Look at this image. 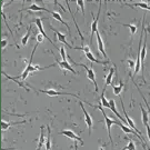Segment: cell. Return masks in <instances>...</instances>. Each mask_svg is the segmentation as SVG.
Instances as JSON below:
<instances>
[{
  "mask_svg": "<svg viewBox=\"0 0 150 150\" xmlns=\"http://www.w3.org/2000/svg\"><path fill=\"white\" fill-rule=\"evenodd\" d=\"M93 107L98 108V109H100V110H101L102 115H103V118H105V121H106V126H107L109 140H110V144H111V146H112V149H113V141H112V138H111V126H112V125H120L121 122H120V121H118V120H112L110 117H108L107 113H106V111L103 110V107H102L100 103H99L98 106H95V105H93Z\"/></svg>",
  "mask_w": 150,
  "mask_h": 150,
  "instance_id": "cell-1",
  "label": "cell"
},
{
  "mask_svg": "<svg viewBox=\"0 0 150 150\" xmlns=\"http://www.w3.org/2000/svg\"><path fill=\"white\" fill-rule=\"evenodd\" d=\"M77 64V66H81V67L85 68V70H86V72H87V77L89 78V80H91L93 82V85H95V90L98 91V83H97V81H96V74H95L93 69L87 67L86 64Z\"/></svg>",
  "mask_w": 150,
  "mask_h": 150,
  "instance_id": "cell-2",
  "label": "cell"
},
{
  "mask_svg": "<svg viewBox=\"0 0 150 150\" xmlns=\"http://www.w3.org/2000/svg\"><path fill=\"white\" fill-rule=\"evenodd\" d=\"M120 127H121V129H122L123 131L126 132V134H134V136H136V137H138V139L140 140V142H141V146H142V148L144 149H147V145H146V142L144 141V139H142V137L141 136H139V134H137L136 131H134V129L129 128L128 126H126V125H123L122 122L119 125Z\"/></svg>",
  "mask_w": 150,
  "mask_h": 150,
  "instance_id": "cell-3",
  "label": "cell"
},
{
  "mask_svg": "<svg viewBox=\"0 0 150 150\" xmlns=\"http://www.w3.org/2000/svg\"><path fill=\"white\" fill-rule=\"evenodd\" d=\"M79 106L81 107L82 112H83V115H85V121H86V125H87V127H88V130H89V134H91V130H92V126H93L92 118H91L90 115L87 112L86 108H85V106H83L82 101H79Z\"/></svg>",
  "mask_w": 150,
  "mask_h": 150,
  "instance_id": "cell-4",
  "label": "cell"
},
{
  "mask_svg": "<svg viewBox=\"0 0 150 150\" xmlns=\"http://www.w3.org/2000/svg\"><path fill=\"white\" fill-rule=\"evenodd\" d=\"M40 92H43V93H46V95H48V96H51V97H54V96H72L75 97V98H78L79 99V97L77 96V95H74V93H69V92H64V91H56V90H52V89H49V90H39Z\"/></svg>",
  "mask_w": 150,
  "mask_h": 150,
  "instance_id": "cell-5",
  "label": "cell"
},
{
  "mask_svg": "<svg viewBox=\"0 0 150 150\" xmlns=\"http://www.w3.org/2000/svg\"><path fill=\"white\" fill-rule=\"evenodd\" d=\"M33 22L37 25V27H38V29H39V32L42 35L43 37L45 38H47L49 41H50V43L54 46V47H56V45H54V42L50 39V38H48V36H47V33L45 32V30H43V26H42V19L41 18H36V19H33Z\"/></svg>",
  "mask_w": 150,
  "mask_h": 150,
  "instance_id": "cell-6",
  "label": "cell"
},
{
  "mask_svg": "<svg viewBox=\"0 0 150 150\" xmlns=\"http://www.w3.org/2000/svg\"><path fill=\"white\" fill-rule=\"evenodd\" d=\"M59 134H64L66 137H68L70 139L75 140V141H78V142H80L81 145H83V140L81 139L79 136H77V134L72 131V130H62V131H60Z\"/></svg>",
  "mask_w": 150,
  "mask_h": 150,
  "instance_id": "cell-7",
  "label": "cell"
},
{
  "mask_svg": "<svg viewBox=\"0 0 150 150\" xmlns=\"http://www.w3.org/2000/svg\"><path fill=\"white\" fill-rule=\"evenodd\" d=\"M100 10H101V2H100V5H99V11H98V15L95 17L93 22L91 23L90 42H92V37H93V33H97V31H98V19H99V16H100Z\"/></svg>",
  "mask_w": 150,
  "mask_h": 150,
  "instance_id": "cell-8",
  "label": "cell"
},
{
  "mask_svg": "<svg viewBox=\"0 0 150 150\" xmlns=\"http://www.w3.org/2000/svg\"><path fill=\"white\" fill-rule=\"evenodd\" d=\"M121 105H122V109H123V113H125V119L127 120V122H128V126L130 127L131 129H134V130H136V132L137 134H139V136H141V132H140L138 129L136 128V125L134 123V121H132V119L130 118L128 116V113H127V111H126V109H125V106H123V102L121 101Z\"/></svg>",
  "mask_w": 150,
  "mask_h": 150,
  "instance_id": "cell-9",
  "label": "cell"
},
{
  "mask_svg": "<svg viewBox=\"0 0 150 150\" xmlns=\"http://www.w3.org/2000/svg\"><path fill=\"white\" fill-rule=\"evenodd\" d=\"M139 56H140V60H141V66H142V68H144V66H145V58H146V54H147V33H145V43L142 45V47H141V50H140L139 52Z\"/></svg>",
  "mask_w": 150,
  "mask_h": 150,
  "instance_id": "cell-10",
  "label": "cell"
},
{
  "mask_svg": "<svg viewBox=\"0 0 150 150\" xmlns=\"http://www.w3.org/2000/svg\"><path fill=\"white\" fill-rule=\"evenodd\" d=\"M97 45H98V50L99 52H101V54L103 56V58H107V54L105 51V47H103V41H102V38L100 37V33L97 31Z\"/></svg>",
  "mask_w": 150,
  "mask_h": 150,
  "instance_id": "cell-11",
  "label": "cell"
},
{
  "mask_svg": "<svg viewBox=\"0 0 150 150\" xmlns=\"http://www.w3.org/2000/svg\"><path fill=\"white\" fill-rule=\"evenodd\" d=\"M56 62L59 64V67L61 68V69L69 70V71H71L72 74H78V72H77V71H76V70L70 66V64L67 61V60H66V61H62V60H61V61H58V60H56Z\"/></svg>",
  "mask_w": 150,
  "mask_h": 150,
  "instance_id": "cell-12",
  "label": "cell"
},
{
  "mask_svg": "<svg viewBox=\"0 0 150 150\" xmlns=\"http://www.w3.org/2000/svg\"><path fill=\"white\" fill-rule=\"evenodd\" d=\"M49 13H51V16L54 17L56 20H58L59 22H61L62 25H64L66 27H67V29H68V31H69V35H71V31H70V27L68 26V23L64 21V20H62V17L60 16L59 12H57V11H48Z\"/></svg>",
  "mask_w": 150,
  "mask_h": 150,
  "instance_id": "cell-13",
  "label": "cell"
},
{
  "mask_svg": "<svg viewBox=\"0 0 150 150\" xmlns=\"http://www.w3.org/2000/svg\"><path fill=\"white\" fill-rule=\"evenodd\" d=\"M52 30H54V35H56V36L58 37V40H59L60 42L64 43V45H66V47H69L70 49L74 48V47H71V46H70V43L67 42V39H66V36H64V33H61V32H59L58 30H54V29H52Z\"/></svg>",
  "mask_w": 150,
  "mask_h": 150,
  "instance_id": "cell-14",
  "label": "cell"
},
{
  "mask_svg": "<svg viewBox=\"0 0 150 150\" xmlns=\"http://www.w3.org/2000/svg\"><path fill=\"white\" fill-rule=\"evenodd\" d=\"M25 122H26V120H23V121H16V122H8V121H6V120H2V121H1L2 131L8 130L11 126H17V125H21V123H25Z\"/></svg>",
  "mask_w": 150,
  "mask_h": 150,
  "instance_id": "cell-15",
  "label": "cell"
},
{
  "mask_svg": "<svg viewBox=\"0 0 150 150\" xmlns=\"http://www.w3.org/2000/svg\"><path fill=\"white\" fill-rule=\"evenodd\" d=\"M86 54V57L88 58V59L90 60L91 62H95V64H108L109 62V60H106V61H101V60H99V59H97L96 57L92 54V52L91 51H89V52H87V54Z\"/></svg>",
  "mask_w": 150,
  "mask_h": 150,
  "instance_id": "cell-16",
  "label": "cell"
},
{
  "mask_svg": "<svg viewBox=\"0 0 150 150\" xmlns=\"http://www.w3.org/2000/svg\"><path fill=\"white\" fill-rule=\"evenodd\" d=\"M47 139H46V144H45V148L46 150H51V129L49 126H47Z\"/></svg>",
  "mask_w": 150,
  "mask_h": 150,
  "instance_id": "cell-17",
  "label": "cell"
},
{
  "mask_svg": "<svg viewBox=\"0 0 150 150\" xmlns=\"http://www.w3.org/2000/svg\"><path fill=\"white\" fill-rule=\"evenodd\" d=\"M105 91H106V88H103V90L101 92V96H100V100H99V103L101 105L102 107L105 108H110V103L108 101L107 99H106V97H105Z\"/></svg>",
  "mask_w": 150,
  "mask_h": 150,
  "instance_id": "cell-18",
  "label": "cell"
},
{
  "mask_svg": "<svg viewBox=\"0 0 150 150\" xmlns=\"http://www.w3.org/2000/svg\"><path fill=\"white\" fill-rule=\"evenodd\" d=\"M115 67H112L111 69H110V71H109V74H108L107 78H106V85H105V88H107L109 85H111V82H112V77L113 75H115Z\"/></svg>",
  "mask_w": 150,
  "mask_h": 150,
  "instance_id": "cell-19",
  "label": "cell"
},
{
  "mask_svg": "<svg viewBox=\"0 0 150 150\" xmlns=\"http://www.w3.org/2000/svg\"><path fill=\"white\" fill-rule=\"evenodd\" d=\"M28 11L30 10V11H47L48 12L49 10H47L46 8H43V7H40V6H38L37 4H32L29 8L27 9Z\"/></svg>",
  "mask_w": 150,
  "mask_h": 150,
  "instance_id": "cell-20",
  "label": "cell"
},
{
  "mask_svg": "<svg viewBox=\"0 0 150 150\" xmlns=\"http://www.w3.org/2000/svg\"><path fill=\"white\" fill-rule=\"evenodd\" d=\"M30 33H31V26L28 28L26 35L22 37V39H21V45H22V46H26V45H27L28 40H29V37H30Z\"/></svg>",
  "mask_w": 150,
  "mask_h": 150,
  "instance_id": "cell-21",
  "label": "cell"
},
{
  "mask_svg": "<svg viewBox=\"0 0 150 150\" xmlns=\"http://www.w3.org/2000/svg\"><path fill=\"white\" fill-rule=\"evenodd\" d=\"M140 109H141V115H142V122H144V125H147V123H148V121H149L148 113H147V111L144 109V107H142L141 105H140Z\"/></svg>",
  "mask_w": 150,
  "mask_h": 150,
  "instance_id": "cell-22",
  "label": "cell"
},
{
  "mask_svg": "<svg viewBox=\"0 0 150 150\" xmlns=\"http://www.w3.org/2000/svg\"><path fill=\"white\" fill-rule=\"evenodd\" d=\"M113 93L116 95V96H119L120 95V92H121V90H122L123 88V82H120L119 83V86H113Z\"/></svg>",
  "mask_w": 150,
  "mask_h": 150,
  "instance_id": "cell-23",
  "label": "cell"
},
{
  "mask_svg": "<svg viewBox=\"0 0 150 150\" xmlns=\"http://www.w3.org/2000/svg\"><path fill=\"white\" fill-rule=\"evenodd\" d=\"M121 150H136V145H134V142L132 140H129L128 145Z\"/></svg>",
  "mask_w": 150,
  "mask_h": 150,
  "instance_id": "cell-24",
  "label": "cell"
},
{
  "mask_svg": "<svg viewBox=\"0 0 150 150\" xmlns=\"http://www.w3.org/2000/svg\"><path fill=\"white\" fill-rule=\"evenodd\" d=\"M76 2H77L78 7H79V8L81 9V11H82V15H85V1H81V0H77Z\"/></svg>",
  "mask_w": 150,
  "mask_h": 150,
  "instance_id": "cell-25",
  "label": "cell"
},
{
  "mask_svg": "<svg viewBox=\"0 0 150 150\" xmlns=\"http://www.w3.org/2000/svg\"><path fill=\"white\" fill-rule=\"evenodd\" d=\"M123 26H126V27H128L130 29V32H131V35H134L136 31H137V27L134 26V25H123Z\"/></svg>",
  "mask_w": 150,
  "mask_h": 150,
  "instance_id": "cell-26",
  "label": "cell"
},
{
  "mask_svg": "<svg viewBox=\"0 0 150 150\" xmlns=\"http://www.w3.org/2000/svg\"><path fill=\"white\" fill-rule=\"evenodd\" d=\"M60 56H61V59H62V61H66V49H64V47H61L60 48Z\"/></svg>",
  "mask_w": 150,
  "mask_h": 150,
  "instance_id": "cell-27",
  "label": "cell"
},
{
  "mask_svg": "<svg viewBox=\"0 0 150 150\" xmlns=\"http://www.w3.org/2000/svg\"><path fill=\"white\" fill-rule=\"evenodd\" d=\"M134 85H136V83H134ZM136 87H137V89H138V91L140 92V95H141V96H142V98H144V100H145L146 106H147V109H148V111H149V113H150V107H149V105H148V101H147V100L145 99V97H144V95H142V92L140 91V89H139V87H138V85H136Z\"/></svg>",
  "mask_w": 150,
  "mask_h": 150,
  "instance_id": "cell-28",
  "label": "cell"
},
{
  "mask_svg": "<svg viewBox=\"0 0 150 150\" xmlns=\"http://www.w3.org/2000/svg\"><path fill=\"white\" fill-rule=\"evenodd\" d=\"M43 36L41 33H37V36H36V39H37V43H41L43 41Z\"/></svg>",
  "mask_w": 150,
  "mask_h": 150,
  "instance_id": "cell-29",
  "label": "cell"
},
{
  "mask_svg": "<svg viewBox=\"0 0 150 150\" xmlns=\"http://www.w3.org/2000/svg\"><path fill=\"white\" fill-rule=\"evenodd\" d=\"M127 62L129 64V67H130V68H134V67H136V64H134L131 59H128L127 60Z\"/></svg>",
  "mask_w": 150,
  "mask_h": 150,
  "instance_id": "cell-30",
  "label": "cell"
},
{
  "mask_svg": "<svg viewBox=\"0 0 150 150\" xmlns=\"http://www.w3.org/2000/svg\"><path fill=\"white\" fill-rule=\"evenodd\" d=\"M146 128H147V134H148V138H149V140H150V126H149V123H147V125H146Z\"/></svg>",
  "mask_w": 150,
  "mask_h": 150,
  "instance_id": "cell-31",
  "label": "cell"
},
{
  "mask_svg": "<svg viewBox=\"0 0 150 150\" xmlns=\"http://www.w3.org/2000/svg\"><path fill=\"white\" fill-rule=\"evenodd\" d=\"M7 39H4L2 41H1V46H2V48H6V46H7Z\"/></svg>",
  "mask_w": 150,
  "mask_h": 150,
  "instance_id": "cell-32",
  "label": "cell"
},
{
  "mask_svg": "<svg viewBox=\"0 0 150 150\" xmlns=\"http://www.w3.org/2000/svg\"><path fill=\"white\" fill-rule=\"evenodd\" d=\"M74 147H75V150H78V145H77V141H75V144H74Z\"/></svg>",
  "mask_w": 150,
  "mask_h": 150,
  "instance_id": "cell-33",
  "label": "cell"
},
{
  "mask_svg": "<svg viewBox=\"0 0 150 150\" xmlns=\"http://www.w3.org/2000/svg\"><path fill=\"white\" fill-rule=\"evenodd\" d=\"M150 30V25H149V27H148V31H149Z\"/></svg>",
  "mask_w": 150,
  "mask_h": 150,
  "instance_id": "cell-34",
  "label": "cell"
}]
</instances>
